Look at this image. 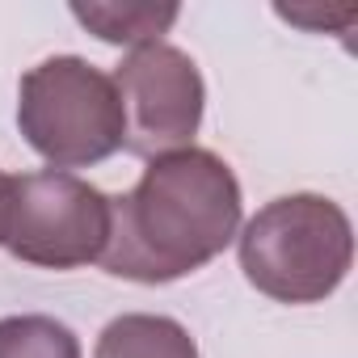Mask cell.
Segmentation results:
<instances>
[{"instance_id":"52a82bcc","label":"cell","mask_w":358,"mask_h":358,"mask_svg":"<svg viewBox=\"0 0 358 358\" xmlns=\"http://www.w3.org/2000/svg\"><path fill=\"white\" fill-rule=\"evenodd\" d=\"M177 5H72V17L114 47H152L177 22Z\"/></svg>"},{"instance_id":"277c9868","label":"cell","mask_w":358,"mask_h":358,"mask_svg":"<svg viewBox=\"0 0 358 358\" xmlns=\"http://www.w3.org/2000/svg\"><path fill=\"white\" fill-rule=\"evenodd\" d=\"M0 245L38 270H80L110 245V199L76 173L43 169L5 177Z\"/></svg>"},{"instance_id":"3957f363","label":"cell","mask_w":358,"mask_h":358,"mask_svg":"<svg viewBox=\"0 0 358 358\" xmlns=\"http://www.w3.org/2000/svg\"><path fill=\"white\" fill-rule=\"evenodd\" d=\"M17 127L26 143L59 173L101 164L127 139L114 76L80 55H51L22 76Z\"/></svg>"},{"instance_id":"8992f818","label":"cell","mask_w":358,"mask_h":358,"mask_svg":"<svg viewBox=\"0 0 358 358\" xmlns=\"http://www.w3.org/2000/svg\"><path fill=\"white\" fill-rule=\"evenodd\" d=\"M93 358H199V345L173 316L127 312L101 329Z\"/></svg>"},{"instance_id":"6da1fadb","label":"cell","mask_w":358,"mask_h":358,"mask_svg":"<svg viewBox=\"0 0 358 358\" xmlns=\"http://www.w3.org/2000/svg\"><path fill=\"white\" fill-rule=\"evenodd\" d=\"M241 232V182L224 156L177 148L152 156L131 194L110 199L101 270L131 282H177L215 262Z\"/></svg>"},{"instance_id":"ba28073f","label":"cell","mask_w":358,"mask_h":358,"mask_svg":"<svg viewBox=\"0 0 358 358\" xmlns=\"http://www.w3.org/2000/svg\"><path fill=\"white\" fill-rule=\"evenodd\" d=\"M0 358H85V354L64 320L30 312L0 320Z\"/></svg>"},{"instance_id":"7a4b0ae2","label":"cell","mask_w":358,"mask_h":358,"mask_svg":"<svg viewBox=\"0 0 358 358\" xmlns=\"http://www.w3.org/2000/svg\"><path fill=\"white\" fill-rule=\"evenodd\" d=\"M236 249L245 278L262 295L278 303H320L354 266V228L324 194H282L236 232Z\"/></svg>"},{"instance_id":"5b68a950","label":"cell","mask_w":358,"mask_h":358,"mask_svg":"<svg viewBox=\"0 0 358 358\" xmlns=\"http://www.w3.org/2000/svg\"><path fill=\"white\" fill-rule=\"evenodd\" d=\"M127 139L122 148L131 156H164L177 148H194V135L203 127L207 85L199 64L169 43H152L131 51L114 72Z\"/></svg>"},{"instance_id":"9c48e42d","label":"cell","mask_w":358,"mask_h":358,"mask_svg":"<svg viewBox=\"0 0 358 358\" xmlns=\"http://www.w3.org/2000/svg\"><path fill=\"white\" fill-rule=\"evenodd\" d=\"M0 186H5V173H0Z\"/></svg>"}]
</instances>
